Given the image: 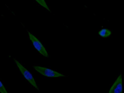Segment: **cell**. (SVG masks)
I'll list each match as a JSON object with an SVG mask.
<instances>
[{"label": "cell", "mask_w": 124, "mask_h": 93, "mask_svg": "<svg viewBox=\"0 0 124 93\" xmlns=\"http://www.w3.org/2000/svg\"><path fill=\"white\" fill-rule=\"evenodd\" d=\"M108 93H123L122 75H120L110 88Z\"/></svg>", "instance_id": "obj_4"}, {"label": "cell", "mask_w": 124, "mask_h": 93, "mask_svg": "<svg viewBox=\"0 0 124 93\" xmlns=\"http://www.w3.org/2000/svg\"><path fill=\"white\" fill-rule=\"evenodd\" d=\"M14 61H15L16 64L18 66L19 71H21V74L23 75V76L29 81V83L31 84L33 87H34L36 89L39 90L38 87V85H37V84L36 83V80H35L34 78L33 77L32 74L31 73V72L29 71H28L22 65V64L19 62V61H17L16 59H14Z\"/></svg>", "instance_id": "obj_1"}, {"label": "cell", "mask_w": 124, "mask_h": 93, "mask_svg": "<svg viewBox=\"0 0 124 93\" xmlns=\"http://www.w3.org/2000/svg\"><path fill=\"white\" fill-rule=\"evenodd\" d=\"M33 68L40 73L41 75L46 76L48 78H60V77H66L65 75L62 74L59 72H57L55 71L51 70L50 68H46V67H42V66H33Z\"/></svg>", "instance_id": "obj_2"}, {"label": "cell", "mask_w": 124, "mask_h": 93, "mask_svg": "<svg viewBox=\"0 0 124 93\" xmlns=\"http://www.w3.org/2000/svg\"><path fill=\"white\" fill-rule=\"evenodd\" d=\"M28 34H29V37L30 40L31 41L33 46L38 50V52L40 54H42L43 56H46V57H48V52H47L46 48L43 45V44L41 43V42L34 35H33L32 33H31L29 31H28Z\"/></svg>", "instance_id": "obj_3"}, {"label": "cell", "mask_w": 124, "mask_h": 93, "mask_svg": "<svg viewBox=\"0 0 124 93\" xmlns=\"http://www.w3.org/2000/svg\"><path fill=\"white\" fill-rule=\"evenodd\" d=\"M111 35V31L108 29L104 28L99 31V35L101 37H108Z\"/></svg>", "instance_id": "obj_5"}, {"label": "cell", "mask_w": 124, "mask_h": 93, "mask_svg": "<svg viewBox=\"0 0 124 93\" xmlns=\"http://www.w3.org/2000/svg\"><path fill=\"white\" fill-rule=\"evenodd\" d=\"M36 2L38 3L39 5H40L41 7H43V8H45V9H46L48 11H50V10L49 7H48L47 3L46 2V1H44V0H36Z\"/></svg>", "instance_id": "obj_6"}, {"label": "cell", "mask_w": 124, "mask_h": 93, "mask_svg": "<svg viewBox=\"0 0 124 93\" xmlns=\"http://www.w3.org/2000/svg\"><path fill=\"white\" fill-rule=\"evenodd\" d=\"M0 93H8L3 83L0 81Z\"/></svg>", "instance_id": "obj_7"}]
</instances>
